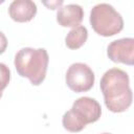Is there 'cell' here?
I'll return each instance as SVG.
<instances>
[{"label":"cell","instance_id":"9c48e42d","mask_svg":"<svg viewBox=\"0 0 134 134\" xmlns=\"http://www.w3.org/2000/svg\"><path fill=\"white\" fill-rule=\"evenodd\" d=\"M88 38V30L83 25L73 27L65 38V44L70 49H77L82 47Z\"/></svg>","mask_w":134,"mask_h":134},{"label":"cell","instance_id":"8992f818","mask_svg":"<svg viewBox=\"0 0 134 134\" xmlns=\"http://www.w3.org/2000/svg\"><path fill=\"white\" fill-rule=\"evenodd\" d=\"M109 59L114 63L134 64V39L122 38L111 42L107 48Z\"/></svg>","mask_w":134,"mask_h":134},{"label":"cell","instance_id":"8fae6325","mask_svg":"<svg viewBox=\"0 0 134 134\" xmlns=\"http://www.w3.org/2000/svg\"><path fill=\"white\" fill-rule=\"evenodd\" d=\"M6 47H7V39L5 35L2 31H0V54L5 51Z\"/></svg>","mask_w":134,"mask_h":134},{"label":"cell","instance_id":"7c38bea8","mask_svg":"<svg viewBox=\"0 0 134 134\" xmlns=\"http://www.w3.org/2000/svg\"><path fill=\"white\" fill-rule=\"evenodd\" d=\"M44 4H45L46 6H48L49 8H51V9H55V8H57V6H60V5H62V4H63V1L61 0V1L50 2V3H48V2H44Z\"/></svg>","mask_w":134,"mask_h":134},{"label":"cell","instance_id":"4fadbf2b","mask_svg":"<svg viewBox=\"0 0 134 134\" xmlns=\"http://www.w3.org/2000/svg\"><path fill=\"white\" fill-rule=\"evenodd\" d=\"M102 134H111V133H102Z\"/></svg>","mask_w":134,"mask_h":134},{"label":"cell","instance_id":"7a4b0ae2","mask_svg":"<svg viewBox=\"0 0 134 134\" xmlns=\"http://www.w3.org/2000/svg\"><path fill=\"white\" fill-rule=\"evenodd\" d=\"M49 57L44 48L25 47L15 55V67L19 75L27 77L35 86L42 84L45 80Z\"/></svg>","mask_w":134,"mask_h":134},{"label":"cell","instance_id":"30bf717a","mask_svg":"<svg viewBox=\"0 0 134 134\" xmlns=\"http://www.w3.org/2000/svg\"><path fill=\"white\" fill-rule=\"evenodd\" d=\"M9 80H10L9 68L5 64L0 63V98L2 96V91L7 87Z\"/></svg>","mask_w":134,"mask_h":134},{"label":"cell","instance_id":"277c9868","mask_svg":"<svg viewBox=\"0 0 134 134\" xmlns=\"http://www.w3.org/2000/svg\"><path fill=\"white\" fill-rule=\"evenodd\" d=\"M90 24L93 30L103 37H111L124 28L121 15L108 3H99L90 12Z\"/></svg>","mask_w":134,"mask_h":134},{"label":"cell","instance_id":"6da1fadb","mask_svg":"<svg viewBox=\"0 0 134 134\" xmlns=\"http://www.w3.org/2000/svg\"><path fill=\"white\" fill-rule=\"evenodd\" d=\"M129 75L119 68H111L102 76L99 87L106 107L114 113L126 111L132 104V90Z\"/></svg>","mask_w":134,"mask_h":134},{"label":"cell","instance_id":"5b68a950","mask_svg":"<svg viewBox=\"0 0 134 134\" xmlns=\"http://www.w3.org/2000/svg\"><path fill=\"white\" fill-rule=\"evenodd\" d=\"M66 84L74 92H86L94 85V73L84 63H74L69 66L66 72Z\"/></svg>","mask_w":134,"mask_h":134},{"label":"cell","instance_id":"3957f363","mask_svg":"<svg viewBox=\"0 0 134 134\" xmlns=\"http://www.w3.org/2000/svg\"><path fill=\"white\" fill-rule=\"evenodd\" d=\"M102 108L98 102L92 97L83 96L77 98L71 109L63 115L62 124L69 132H80L86 125L98 120Z\"/></svg>","mask_w":134,"mask_h":134},{"label":"cell","instance_id":"ba28073f","mask_svg":"<svg viewBox=\"0 0 134 134\" xmlns=\"http://www.w3.org/2000/svg\"><path fill=\"white\" fill-rule=\"evenodd\" d=\"M84 17V10L79 4L61 6L57 13V21L63 27H75L80 25Z\"/></svg>","mask_w":134,"mask_h":134},{"label":"cell","instance_id":"52a82bcc","mask_svg":"<svg viewBox=\"0 0 134 134\" xmlns=\"http://www.w3.org/2000/svg\"><path fill=\"white\" fill-rule=\"evenodd\" d=\"M9 17L16 22H28L37 14V5L31 0H14L8 7Z\"/></svg>","mask_w":134,"mask_h":134}]
</instances>
